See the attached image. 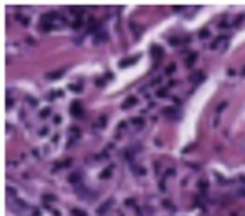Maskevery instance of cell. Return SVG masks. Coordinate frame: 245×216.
Here are the masks:
<instances>
[{"mask_svg":"<svg viewBox=\"0 0 245 216\" xmlns=\"http://www.w3.org/2000/svg\"><path fill=\"white\" fill-rule=\"evenodd\" d=\"M203 79H205V76H203L202 70H196L193 74H190V77H188V80H190L192 84H198V82H202Z\"/></svg>","mask_w":245,"mask_h":216,"instance_id":"6da1fadb","label":"cell"},{"mask_svg":"<svg viewBox=\"0 0 245 216\" xmlns=\"http://www.w3.org/2000/svg\"><path fill=\"white\" fill-rule=\"evenodd\" d=\"M71 112H72V116H76V117H79V116L82 114V109H81V106H79V102H72V106H71Z\"/></svg>","mask_w":245,"mask_h":216,"instance_id":"7a4b0ae2","label":"cell"},{"mask_svg":"<svg viewBox=\"0 0 245 216\" xmlns=\"http://www.w3.org/2000/svg\"><path fill=\"white\" fill-rule=\"evenodd\" d=\"M151 55H153V59H155V60H158V59H161V57H163V51H161L158 45H153V47H151Z\"/></svg>","mask_w":245,"mask_h":216,"instance_id":"3957f363","label":"cell"},{"mask_svg":"<svg viewBox=\"0 0 245 216\" xmlns=\"http://www.w3.org/2000/svg\"><path fill=\"white\" fill-rule=\"evenodd\" d=\"M114 203V199H113V198H111V199H109V201H106V203L103 204V206H101V208H99V209H97V215H101L103 216L104 213H106V211H107V209H109V206H111V204Z\"/></svg>","mask_w":245,"mask_h":216,"instance_id":"277c9868","label":"cell"},{"mask_svg":"<svg viewBox=\"0 0 245 216\" xmlns=\"http://www.w3.org/2000/svg\"><path fill=\"white\" fill-rule=\"evenodd\" d=\"M136 102H138V101H136V97H128V99H126V102H124L121 107H123V109H129V107H131V106H134Z\"/></svg>","mask_w":245,"mask_h":216,"instance_id":"5b68a950","label":"cell"},{"mask_svg":"<svg viewBox=\"0 0 245 216\" xmlns=\"http://www.w3.org/2000/svg\"><path fill=\"white\" fill-rule=\"evenodd\" d=\"M196 57H198V54H196V52H193V54H192L190 57H186V60H185V64H186V65H193V64H195V60H196Z\"/></svg>","mask_w":245,"mask_h":216,"instance_id":"8992f818","label":"cell"},{"mask_svg":"<svg viewBox=\"0 0 245 216\" xmlns=\"http://www.w3.org/2000/svg\"><path fill=\"white\" fill-rule=\"evenodd\" d=\"M69 134H71V136H72V139H77L79 136H81V132H79V129L76 126H72L71 127V131H69Z\"/></svg>","mask_w":245,"mask_h":216,"instance_id":"52a82bcc","label":"cell"},{"mask_svg":"<svg viewBox=\"0 0 245 216\" xmlns=\"http://www.w3.org/2000/svg\"><path fill=\"white\" fill-rule=\"evenodd\" d=\"M69 181H71L72 184H76L77 181H81V174H77V173H74V174H71V176H69Z\"/></svg>","mask_w":245,"mask_h":216,"instance_id":"ba28073f","label":"cell"},{"mask_svg":"<svg viewBox=\"0 0 245 216\" xmlns=\"http://www.w3.org/2000/svg\"><path fill=\"white\" fill-rule=\"evenodd\" d=\"M72 215L74 216H87L84 211H79V209H72Z\"/></svg>","mask_w":245,"mask_h":216,"instance_id":"9c48e42d","label":"cell"},{"mask_svg":"<svg viewBox=\"0 0 245 216\" xmlns=\"http://www.w3.org/2000/svg\"><path fill=\"white\" fill-rule=\"evenodd\" d=\"M175 69H176V67H175V64H170V65H168V69H166V74L170 76V74H171Z\"/></svg>","mask_w":245,"mask_h":216,"instance_id":"30bf717a","label":"cell"},{"mask_svg":"<svg viewBox=\"0 0 245 216\" xmlns=\"http://www.w3.org/2000/svg\"><path fill=\"white\" fill-rule=\"evenodd\" d=\"M61 76H62V70H57V72H52L51 76H49V79H52V77L57 79V77H61Z\"/></svg>","mask_w":245,"mask_h":216,"instance_id":"8fae6325","label":"cell"},{"mask_svg":"<svg viewBox=\"0 0 245 216\" xmlns=\"http://www.w3.org/2000/svg\"><path fill=\"white\" fill-rule=\"evenodd\" d=\"M49 112H51V109H44V111L40 112V117H47V116H49Z\"/></svg>","mask_w":245,"mask_h":216,"instance_id":"7c38bea8","label":"cell"},{"mask_svg":"<svg viewBox=\"0 0 245 216\" xmlns=\"http://www.w3.org/2000/svg\"><path fill=\"white\" fill-rule=\"evenodd\" d=\"M156 94H158L160 97H163V96H166V89H160L158 92H156Z\"/></svg>","mask_w":245,"mask_h":216,"instance_id":"4fadbf2b","label":"cell"},{"mask_svg":"<svg viewBox=\"0 0 245 216\" xmlns=\"http://www.w3.org/2000/svg\"><path fill=\"white\" fill-rule=\"evenodd\" d=\"M200 37L206 39V37H208V30H202V32H200Z\"/></svg>","mask_w":245,"mask_h":216,"instance_id":"5bb4252c","label":"cell"},{"mask_svg":"<svg viewBox=\"0 0 245 216\" xmlns=\"http://www.w3.org/2000/svg\"><path fill=\"white\" fill-rule=\"evenodd\" d=\"M133 124H136V126H141L143 121H141V119H133Z\"/></svg>","mask_w":245,"mask_h":216,"instance_id":"9a60e30c","label":"cell"},{"mask_svg":"<svg viewBox=\"0 0 245 216\" xmlns=\"http://www.w3.org/2000/svg\"><path fill=\"white\" fill-rule=\"evenodd\" d=\"M71 89H72V90H76V92H77V90L81 89V87H79V86H71Z\"/></svg>","mask_w":245,"mask_h":216,"instance_id":"2e32d148","label":"cell"}]
</instances>
